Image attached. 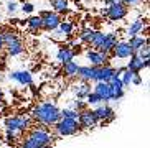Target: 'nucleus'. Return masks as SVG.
Segmentation results:
<instances>
[{
    "mask_svg": "<svg viewBox=\"0 0 150 148\" xmlns=\"http://www.w3.org/2000/svg\"><path fill=\"white\" fill-rule=\"evenodd\" d=\"M59 110L61 109H59L54 102H41V104L33 107L30 117L33 118L36 123H41V125H46V127H53L54 123L61 118Z\"/></svg>",
    "mask_w": 150,
    "mask_h": 148,
    "instance_id": "nucleus-1",
    "label": "nucleus"
},
{
    "mask_svg": "<svg viewBox=\"0 0 150 148\" xmlns=\"http://www.w3.org/2000/svg\"><path fill=\"white\" fill-rule=\"evenodd\" d=\"M53 140L54 137L51 135V130H40L35 127L23 138L22 148H46L53 145Z\"/></svg>",
    "mask_w": 150,
    "mask_h": 148,
    "instance_id": "nucleus-2",
    "label": "nucleus"
},
{
    "mask_svg": "<svg viewBox=\"0 0 150 148\" xmlns=\"http://www.w3.org/2000/svg\"><path fill=\"white\" fill-rule=\"evenodd\" d=\"M4 125H5V130L8 132V133H12V135H15V137H20L30 128L31 117H28V115L7 117L5 118V122H4Z\"/></svg>",
    "mask_w": 150,
    "mask_h": 148,
    "instance_id": "nucleus-3",
    "label": "nucleus"
},
{
    "mask_svg": "<svg viewBox=\"0 0 150 148\" xmlns=\"http://www.w3.org/2000/svg\"><path fill=\"white\" fill-rule=\"evenodd\" d=\"M53 130L59 137H69V135L78 133L79 123H78V120H73V118H59L53 125Z\"/></svg>",
    "mask_w": 150,
    "mask_h": 148,
    "instance_id": "nucleus-4",
    "label": "nucleus"
},
{
    "mask_svg": "<svg viewBox=\"0 0 150 148\" xmlns=\"http://www.w3.org/2000/svg\"><path fill=\"white\" fill-rule=\"evenodd\" d=\"M129 13V7H125L124 4H110L106 5V8L102 10V15L107 17L110 22H120L127 17Z\"/></svg>",
    "mask_w": 150,
    "mask_h": 148,
    "instance_id": "nucleus-5",
    "label": "nucleus"
},
{
    "mask_svg": "<svg viewBox=\"0 0 150 148\" xmlns=\"http://www.w3.org/2000/svg\"><path fill=\"white\" fill-rule=\"evenodd\" d=\"M40 18H41V30H45V31H53V30H56L58 25H59V22H61L59 13L51 12V10L41 12V13H40Z\"/></svg>",
    "mask_w": 150,
    "mask_h": 148,
    "instance_id": "nucleus-6",
    "label": "nucleus"
},
{
    "mask_svg": "<svg viewBox=\"0 0 150 148\" xmlns=\"http://www.w3.org/2000/svg\"><path fill=\"white\" fill-rule=\"evenodd\" d=\"M94 112V117L97 118V122H101L102 125L104 123H109L115 118V110L112 107H109L107 104H99L93 109Z\"/></svg>",
    "mask_w": 150,
    "mask_h": 148,
    "instance_id": "nucleus-7",
    "label": "nucleus"
},
{
    "mask_svg": "<svg viewBox=\"0 0 150 148\" xmlns=\"http://www.w3.org/2000/svg\"><path fill=\"white\" fill-rule=\"evenodd\" d=\"M78 123H79V128H84V130H91L94 127H97V118L94 117L93 109H84L79 112V117H78Z\"/></svg>",
    "mask_w": 150,
    "mask_h": 148,
    "instance_id": "nucleus-8",
    "label": "nucleus"
},
{
    "mask_svg": "<svg viewBox=\"0 0 150 148\" xmlns=\"http://www.w3.org/2000/svg\"><path fill=\"white\" fill-rule=\"evenodd\" d=\"M86 58H88V61L91 63L89 66H96V68L109 64V59H110V56L106 54V53L96 51V49H89V48L86 49Z\"/></svg>",
    "mask_w": 150,
    "mask_h": 148,
    "instance_id": "nucleus-9",
    "label": "nucleus"
},
{
    "mask_svg": "<svg viewBox=\"0 0 150 148\" xmlns=\"http://www.w3.org/2000/svg\"><path fill=\"white\" fill-rule=\"evenodd\" d=\"M114 76H117V69H115L114 66H110V64L99 66V68H96L94 82H109Z\"/></svg>",
    "mask_w": 150,
    "mask_h": 148,
    "instance_id": "nucleus-10",
    "label": "nucleus"
},
{
    "mask_svg": "<svg viewBox=\"0 0 150 148\" xmlns=\"http://www.w3.org/2000/svg\"><path fill=\"white\" fill-rule=\"evenodd\" d=\"M134 54L132 48L129 46L127 41H117L112 51V58H119V59H129Z\"/></svg>",
    "mask_w": 150,
    "mask_h": 148,
    "instance_id": "nucleus-11",
    "label": "nucleus"
},
{
    "mask_svg": "<svg viewBox=\"0 0 150 148\" xmlns=\"http://www.w3.org/2000/svg\"><path fill=\"white\" fill-rule=\"evenodd\" d=\"M93 92H96L97 96L101 97L104 104H107V102L112 100V91H110L109 82H96L93 86Z\"/></svg>",
    "mask_w": 150,
    "mask_h": 148,
    "instance_id": "nucleus-12",
    "label": "nucleus"
},
{
    "mask_svg": "<svg viewBox=\"0 0 150 148\" xmlns=\"http://www.w3.org/2000/svg\"><path fill=\"white\" fill-rule=\"evenodd\" d=\"M10 79L20 86H33V76L30 71H13L10 73Z\"/></svg>",
    "mask_w": 150,
    "mask_h": 148,
    "instance_id": "nucleus-13",
    "label": "nucleus"
},
{
    "mask_svg": "<svg viewBox=\"0 0 150 148\" xmlns=\"http://www.w3.org/2000/svg\"><path fill=\"white\" fill-rule=\"evenodd\" d=\"M76 76H78V79H79L81 82H94L96 66H79Z\"/></svg>",
    "mask_w": 150,
    "mask_h": 148,
    "instance_id": "nucleus-14",
    "label": "nucleus"
},
{
    "mask_svg": "<svg viewBox=\"0 0 150 148\" xmlns=\"http://www.w3.org/2000/svg\"><path fill=\"white\" fill-rule=\"evenodd\" d=\"M109 86H110V91H112V100H120L124 97V86H122V81H120L119 76H114V78L109 81Z\"/></svg>",
    "mask_w": 150,
    "mask_h": 148,
    "instance_id": "nucleus-15",
    "label": "nucleus"
},
{
    "mask_svg": "<svg viewBox=\"0 0 150 148\" xmlns=\"http://www.w3.org/2000/svg\"><path fill=\"white\" fill-rule=\"evenodd\" d=\"M76 54H78V49H73L71 46H61L56 53V59L61 63V64H64V63L74 59Z\"/></svg>",
    "mask_w": 150,
    "mask_h": 148,
    "instance_id": "nucleus-16",
    "label": "nucleus"
},
{
    "mask_svg": "<svg viewBox=\"0 0 150 148\" xmlns=\"http://www.w3.org/2000/svg\"><path fill=\"white\" fill-rule=\"evenodd\" d=\"M71 91L76 96V99H86V96L93 91V86H91V82H79L71 87Z\"/></svg>",
    "mask_w": 150,
    "mask_h": 148,
    "instance_id": "nucleus-17",
    "label": "nucleus"
},
{
    "mask_svg": "<svg viewBox=\"0 0 150 148\" xmlns=\"http://www.w3.org/2000/svg\"><path fill=\"white\" fill-rule=\"evenodd\" d=\"M117 41H119V39H117V35H115V33H106V39H104V44H102L101 51L109 54V56L112 58V51H114V46H115Z\"/></svg>",
    "mask_w": 150,
    "mask_h": 148,
    "instance_id": "nucleus-18",
    "label": "nucleus"
},
{
    "mask_svg": "<svg viewBox=\"0 0 150 148\" xmlns=\"http://www.w3.org/2000/svg\"><path fill=\"white\" fill-rule=\"evenodd\" d=\"M5 49H7V54H8V56H20V54L25 51V46H23L22 39L17 38L15 41H12V43L7 44V46H5Z\"/></svg>",
    "mask_w": 150,
    "mask_h": 148,
    "instance_id": "nucleus-19",
    "label": "nucleus"
},
{
    "mask_svg": "<svg viewBox=\"0 0 150 148\" xmlns=\"http://www.w3.org/2000/svg\"><path fill=\"white\" fill-rule=\"evenodd\" d=\"M54 31V35L56 36H71L73 35V31H74V23H71V22H59V25H58L56 30Z\"/></svg>",
    "mask_w": 150,
    "mask_h": 148,
    "instance_id": "nucleus-20",
    "label": "nucleus"
},
{
    "mask_svg": "<svg viewBox=\"0 0 150 148\" xmlns=\"http://www.w3.org/2000/svg\"><path fill=\"white\" fill-rule=\"evenodd\" d=\"M144 26H145V22H144L142 18H137V20H134V22L129 25V28H127V36L130 38V36L140 35L142 31H144Z\"/></svg>",
    "mask_w": 150,
    "mask_h": 148,
    "instance_id": "nucleus-21",
    "label": "nucleus"
},
{
    "mask_svg": "<svg viewBox=\"0 0 150 148\" xmlns=\"http://www.w3.org/2000/svg\"><path fill=\"white\" fill-rule=\"evenodd\" d=\"M125 68H127L129 71H134V73H140V71L144 69V59H140V58L134 53L132 56L129 58V63H127Z\"/></svg>",
    "mask_w": 150,
    "mask_h": 148,
    "instance_id": "nucleus-22",
    "label": "nucleus"
},
{
    "mask_svg": "<svg viewBox=\"0 0 150 148\" xmlns=\"http://www.w3.org/2000/svg\"><path fill=\"white\" fill-rule=\"evenodd\" d=\"M104 39H106V33H102V31H96L91 39V43L88 44L89 49H96V51H101L102 44H104Z\"/></svg>",
    "mask_w": 150,
    "mask_h": 148,
    "instance_id": "nucleus-23",
    "label": "nucleus"
},
{
    "mask_svg": "<svg viewBox=\"0 0 150 148\" xmlns=\"http://www.w3.org/2000/svg\"><path fill=\"white\" fill-rule=\"evenodd\" d=\"M127 43H129V46L132 48V51H134V53H137V51H139V49H140L145 43H149V38H145V36H140V35L130 36Z\"/></svg>",
    "mask_w": 150,
    "mask_h": 148,
    "instance_id": "nucleus-24",
    "label": "nucleus"
},
{
    "mask_svg": "<svg viewBox=\"0 0 150 148\" xmlns=\"http://www.w3.org/2000/svg\"><path fill=\"white\" fill-rule=\"evenodd\" d=\"M78 69H79V64H78L74 59H71V61L63 64V74H64L66 78H76Z\"/></svg>",
    "mask_w": 150,
    "mask_h": 148,
    "instance_id": "nucleus-25",
    "label": "nucleus"
},
{
    "mask_svg": "<svg viewBox=\"0 0 150 148\" xmlns=\"http://www.w3.org/2000/svg\"><path fill=\"white\" fill-rule=\"evenodd\" d=\"M50 5L53 12L56 13H66L68 7H69V0H50Z\"/></svg>",
    "mask_w": 150,
    "mask_h": 148,
    "instance_id": "nucleus-26",
    "label": "nucleus"
},
{
    "mask_svg": "<svg viewBox=\"0 0 150 148\" xmlns=\"http://www.w3.org/2000/svg\"><path fill=\"white\" fill-rule=\"evenodd\" d=\"M25 23H27V26L33 31V33H36V31L41 30V18H40V15H31V17H28V20H25Z\"/></svg>",
    "mask_w": 150,
    "mask_h": 148,
    "instance_id": "nucleus-27",
    "label": "nucleus"
},
{
    "mask_svg": "<svg viewBox=\"0 0 150 148\" xmlns=\"http://www.w3.org/2000/svg\"><path fill=\"white\" fill-rule=\"evenodd\" d=\"M94 33H96V31L91 30V28H84V30L79 33V41L83 44H89L91 39H93V36H94Z\"/></svg>",
    "mask_w": 150,
    "mask_h": 148,
    "instance_id": "nucleus-28",
    "label": "nucleus"
},
{
    "mask_svg": "<svg viewBox=\"0 0 150 148\" xmlns=\"http://www.w3.org/2000/svg\"><path fill=\"white\" fill-rule=\"evenodd\" d=\"M132 76H134V71H129L127 68H124V71L120 73V76H119V78H120V81H122L124 89L130 86V82H132Z\"/></svg>",
    "mask_w": 150,
    "mask_h": 148,
    "instance_id": "nucleus-29",
    "label": "nucleus"
},
{
    "mask_svg": "<svg viewBox=\"0 0 150 148\" xmlns=\"http://www.w3.org/2000/svg\"><path fill=\"white\" fill-rule=\"evenodd\" d=\"M84 100H86V104H88V105H93V107H96V105H99V104H104L101 97L97 96L96 92H93V91L86 96V99H84Z\"/></svg>",
    "mask_w": 150,
    "mask_h": 148,
    "instance_id": "nucleus-30",
    "label": "nucleus"
},
{
    "mask_svg": "<svg viewBox=\"0 0 150 148\" xmlns=\"http://www.w3.org/2000/svg\"><path fill=\"white\" fill-rule=\"evenodd\" d=\"M59 113H61V118H73V120H78V117H79V112H76V110H73V109H61Z\"/></svg>",
    "mask_w": 150,
    "mask_h": 148,
    "instance_id": "nucleus-31",
    "label": "nucleus"
},
{
    "mask_svg": "<svg viewBox=\"0 0 150 148\" xmlns=\"http://www.w3.org/2000/svg\"><path fill=\"white\" fill-rule=\"evenodd\" d=\"M88 107H89V105L86 104V100H84V99H74V100H73V107H71V109L76 110V112H81V110L88 109Z\"/></svg>",
    "mask_w": 150,
    "mask_h": 148,
    "instance_id": "nucleus-32",
    "label": "nucleus"
},
{
    "mask_svg": "<svg viewBox=\"0 0 150 148\" xmlns=\"http://www.w3.org/2000/svg\"><path fill=\"white\" fill-rule=\"evenodd\" d=\"M135 54L140 58V59H150V46H149V43L144 44V46H142V48L135 53Z\"/></svg>",
    "mask_w": 150,
    "mask_h": 148,
    "instance_id": "nucleus-33",
    "label": "nucleus"
},
{
    "mask_svg": "<svg viewBox=\"0 0 150 148\" xmlns=\"http://www.w3.org/2000/svg\"><path fill=\"white\" fill-rule=\"evenodd\" d=\"M18 10H20V12H22L23 15H31V13L35 12V5L30 4V2H23L22 7H20Z\"/></svg>",
    "mask_w": 150,
    "mask_h": 148,
    "instance_id": "nucleus-34",
    "label": "nucleus"
},
{
    "mask_svg": "<svg viewBox=\"0 0 150 148\" xmlns=\"http://www.w3.org/2000/svg\"><path fill=\"white\" fill-rule=\"evenodd\" d=\"M18 8H20V7H18V4L15 0H8V2H7V12H8L10 15H15V13L18 12Z\"/></svg>",
    "mask_w": 150,
    "mask_h": 148,
    "instance_id": "nucleus-35",
    "label": "nucleus"
},
{
    "mask_svg": "<svg viewBox=\"0 0 150 148\" xmlns=\"http://www.w3.org/2000/svg\"><path fill=\"white\" fill-rule=\"evenodd\" d=\"M130 84H134V86H140V84H142V76H140V73H134L132 82H130Z\"/></svg>",
    "mask_w": 150,
    "mask_h": 148,
    "instance_id": "nucleus-36",
    "label": "nucleus"
},
{
    "mask_svg": "<svg viewBox=\"0 0 150 148\" xmlns=\"http://www.w3.org/2000/svg\"><path fill=\"white\" fill-rule=\"evenodd\" d=\"M144 0H122V4L125 7H134V5H140Z\"/></svg>",
    "mask_w": 150,
    "mask_h": 148,
    "instance_id": "nucleus-37",
    "label": "nucleus"
},
{
    "mask_svg": "<svg viewBox=\"0 0 150 148\" xmlns=\"http://www.w3.org/2000/svg\"><path fill=\"white\" fill-rule=\"evenodd\" d=\"M15 140H17V137L12 135V133H8V132H7V135H5V142L12 145V143H15Z\"/></svg>",
    "mask_w": 150,
    "mask_h": 148,
    "instance_id": "nucleus-38",
    "label": "nucleus"
},
{
    "mask_svg": "<svg viewBox=\"0 0 150 148\" xmlns=\"http://www.w3.org/2000/svg\"><path fill=\"white\" fill-rule=\"evenodd\" d=\"M106 5H110V4H122V0H104Z\"/></svg>",
    "mask_w": 150,
    "mask_h": 148,
    "instance_id": "nucleus-39",
    "label": "nucleus"
},
{
    "mask_svg": "<svg viewBox=\"0 0 150 148\" xmlns=\"http://www.w3.org/2000/svg\"><path fill=\"white\" fill-rule=\"evenodd\" d=\"M5 46H4V41H2V35H0V58H2V53H4Z\"/></svg>",
    "mask_w": 150,
    "mask_h": 148,
    "instance_id": "nucleus-40",
    "label": "nucleus"
},
{
    "mask_svg": "<svg viewBox=\"0 0 150 148\" xmlns=\"http://www.w3.org/2000/svg\"><path fill=\"white\" fill-rule=\"evenodd\" d=\"M2 96H4V91H2V87H0V99H2Z\"/></svg>",
    "mask_w": 150,
    "mask_h": 148,
    "instance_id": "nucleus-41",
    "label": "nucleus"
},
{
    "mask_svg": "<svg viewBox=\"0 0 150 148\" xmlns=\"http://www.w3.org/2000/svg\"><path fill=\"white\" fill-rule=\"evenodd\" d=\"M0 5H2V2H0Z\"/></svg>",
    "mask_w": 150,
    "mask_h": 148,
    "instance_id": "nucleus-42",
    "label": "nucleus"
}]
</instances>
